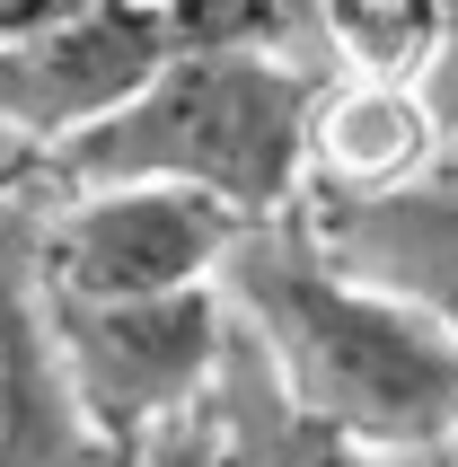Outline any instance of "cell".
<instances>
[{"mask_svg": "<svg viewBox=\"0 0 458 467\" xmlns=\"http://www.w3.org/2000/svg\"><path fill=\"white\" fill-rule=\"evenodd\" d=\"M406 467H432V459H406Z\"/></svg>", "mask_w": 458, "mask_h": 467, "instance_id": "14", "label": "cell"}, {"mask_svg": "<svg viewBox=\"0 0 458 467\" xmlns=\"http://www.w3.org/2000/svg\"><path fill=\"white\" fill-rule=\"evenodd\" d=\"M132 467H229V459H221V432H212V397H203L185 423H168V432H159Z\"/></svg>", "mask_w": 458, "mask_h": 467, "instance_id": "11", "label": "cell"}, {"mask_svg": "<svg viewBox=\"0 0 458 467\" xmlns=\"http://www.w3.org/2000/svg\"><path fill=\"white\" fill-rule=\"evenodd\" d=\"M168 45H177L168 0H53L36 26L0 45V132L26 159L62 150L71 132L115 115L168 62Z\"/></svg>", "mask_w": 458, "mask_h": 467, "instance_id": "5", "label": "cell"}, {"mask_svg": "<svg viewBox=\"0 0 458 467\" xmlns=\"http://www.w3.org/2000/svg\"><path fill=\"white\" fill-rule=\"evenodd\" d=\"M124 467H132V459H124Z\"/></svg>", "mask_w": 458, "mask_h": 467, "instance_id": "15", "label": "cell"}, {"mask_svg": "<svg viewBox=\"0 0 458 467\" xmlns=\"http://www.w3.org/2000/svg\"><path fill=\"white\" fill-rule=\"evenodd\" d=\"M317 79L327 71L300 53L247 45V36H185L115 115L45 150V177L53 185L159 177L229 203L238 221H274L300 203V141Z\"/></svg>", "mask_w": 458, "mask_h": 467, "instance_id": "2", "label": "cell"}, {"mask_svg": "<svg viewBox=\"0 0 458 467\" xmlns=\"http://www.w3.org/2000/svg\"><path fill=\"white\" fill-rule=\"evenodd\" d=\"M212 432H221V459L229 467H406L388 450L353 441L317 423L308 406L282 397V379L255 362V344L229 327V353H221V379H212Z\"/></svg>", "mask_w": 458, "mask_h": 467, "instance_id": "9", "label": "cell"}, {"mask_svg": "<svg viewBox=\"0 0 458 467\" xmlns=\"http://www.w3.org/2000/svg\"><path fill=\"white\" fill-rule=\"evenodd\" d=\"M247 230L229 203L159 177H98L53 185L45 177V291L53 300H151V291L212 283L229 238Z\"/></svg>", "mask_w": 458, "mask_h": 467, "instance_id": "4", "label": "cell"}, {"mask_svg": "<svg viewBox=\"0 0 458 467\" xmlns=\"http://www.w3.org/2000/svg\"><path fill=\"white\" fill-rule=\"evenodd\" d=\"M36 230H45V159L0 177V467H124L71 406Z\"/></svg>", "mask_w": 458, "mask_h": 467, "instance_id": "6", "label": "cell"}, {"mask_svg": "<svg viewBox=\"0 0 458 467\" xmlns=\"http://www.w3.org/2000/svg\"><path fill=\"white\" fill-rule=\"evenodd\" d=\"M406 79H414V98L432 106L441 150H458V0H432V9H423V36H414V53H406Z\"/></svg>", "mask_w": 458, "mask_h": 467, "instance_id": "10", "label": "cell"}, {"mask_svg": "<svg viewBox=\"0 0 458 467\" xmlns=\"http://www.w3.org/2000/svg\"><path fill=\"white\" fill-rule=\"evenodd\" d=\"M335 265H353L361 283L397 291L406 309H423L441 336L458 344V150L397 194H361V203H300Z\"/></svg>", "mask_w": 458, "mask_h": 467, "instance_id": "7", "label": "cell"}, {"mask_svg": "<svg viewBox=\"0 0 458 467\" xmlns=\"http://www.w3.org/2000/svg\"><path fill=\"white\" fill-rule=\"evenodd\" d=\"M441 159V124L414 98L406 71L380 62H335L308 98V141H300V203H361L397 194Z\"/></svg>", "mask_w": 458, "mask_h": 467, "instance_id": "8", "label": "cell"}, {"mask_svg": "<svg viewBox=\"0 0 458 467\" xmlns=\"http://www.w3.org/2000/svg\"><path fill=\"white\" fill-rule=\"evenodd\" d=\"M423 459H432V467H458V423H450V441H441V450H423Z\"/></svg>", "mask_w": 458, "mask_h": 467, "instance_id": "12", "label": "cell"}, {"mask_svg": "<svg viewBox=\"0 0 458 467\" xmlns=\"http://www.w3.org/2000/svg\"><path fill=\"white\" fill-rule=\"evenodd\" d=\"M9 168H26V150L9 141V132H0V177H9Z\"/></svg>", "mask_w": 458, "mask_h": 467, "instance_id": "13", "label": "cell"}, {"mask_svg": "<svg viewBox=\"0 0 458 467\" xmlns=\"http://www.w3.org/2000/svg\"><path fill=\"white\" fill-rule=\"evenodd\" d=\"M53 353H62L79 423L115 459H141L168 423H185L212 397L229 353V309L212 283L151 291V300H53Z\"/></svg>", "mask_w": 458, "mask_h": 467, "instance_id": "3", "label": "cell"}, {"mask_svg": "<svg viewBox=\"0 0 458 467\" xmlns=\"http://www.w3.org/2000/svg\"><path fill=\"white\" fill-rule=\"evenodd\" d=\"M212 291H221L229 327L255 344V362L282 379V397L308 406L317 423L388 450V459H423L450 441L458 344L397 291L335 265L300 221V203L229 238Z\"/></svg>", "mask_w": 458, "mask_h": 467, "instance_id": "1", "label": "cell"}]
</instances>
